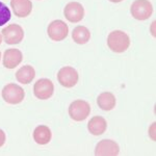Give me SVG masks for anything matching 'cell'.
Listing matches in <instances>:
<instances>
[{
    "mask_svg": "<svg viewBox=\"0 0 156 156\" xmlns=\"http://www.w3.org/2000/svg\"><path fill=\"white\" fill-rule=\"evenodd\" d=\"M108 48L115 53H123L129 48L130 37L126 32L122 30H114L108 34L107 37Z\"/></svg>",
    "mask_w": 156,
    "mask_h": 156,
    "instance_id": "obj_1",
    "label": "cell"
},
{
    "mask_svg": "<svg viewBox=\"0 0 156 156\" xmlns=\"http://www.w3.org/2000/svg\"><path fill=\"white\" fill-rule=\"evenodd\" d=\"M2 98L9 104H19L24 100L25 92L20 85L15 83H9L2 90Z\"/></svg>",
    "mask_w": 156,
    "mask_h": 156,
    "instance_id": "obj_2",
    "label": "cell"
},
{
    "mask_svg": "<svg viewBox=\"0 0 156 156\" xmlns=\"http://www.w3.org/2000/svg\"><path fill=\"white\" fill-rule=\"evenodd\" d=\"M130 12L134 19L144 21L151 17L153 12V6L149 0H135L131 4Z\"/></svg>",
    "mask_w": 156,
    "mask_h": 156,
    "instance_id": "obj_3",
    "label": "cell"
},
{
    "mask_svg": "<svg viewBox=\"0 0 156 156\" xmlns=\"http://www.w3.org/2000/svg\"><path fill=\"white\" fill-rule=\"evenodd\" d=\"M90 112V104L84 100H75L69 106V115L72 120L81 122L89 117Z\"/></svg>",
    "mask_w": 156,
    "mask_h": 156,
    "instance_id": "obj_4",
    "label": "cell"
},
{
    "mask_svg": "<svg viewBox=\"0 0 156 156\" xmlns=\"http://www.w3.org/2000/svg\"><path fill=\"white\" fill-rule=\"evenodd\" d=\"M47 34L52 41L60 42L65 40L69 34V27L62 20H54L48 25Z\"/></svg>",
    "mask_w": 156,
    "mask_h": 156,
    "instance_id": "obj_5",
    "label": "cell"
},
{
    "mask_svg": "<svg viewBox=\"0 0 156 156\" xmlns=\"http://www.w3.org/2000/svg\"><path fill=\"white\" fill-rule=\"evenodd\" d=\"M4 42L9 45H16L22 42L24 37V30L18 24H11L2 29Z\"/></svg>",
    "mask_w": 156,
    "mask_h": 156,
    "instance_id": "obj_6",
    "label": "cell"
},
{
    "mask_svg": "<svg viewBox=\"0 0 156 156\" xmlns=\"http://www.w3.org/2000/svg\"><path fill=\"white\" fill-rule=\"evenodd\" d=\"M53 92L54 85L51 80L47 78L39 79L34 85V94L40 100H47L51 98Z\"/></svg>",
    "mask_w": 156,
    "mask_h": 156,
    "instance_id": "obj_7",
    "label": "cell"
},
{
    "mask_svg": "<svg viewBox=\"0 0 156 156\" xmlns=\"http://www.w3.org/2000/svg\"><path fill=\"white\" fill-rule=\"evenodd\" d=\"M79 75L78 72L72 67H62L57 74V80L62 87H73L77 84Z\"/></svg>",
    "mask_w": 156,
    "mask_h": 156,
    "instance_id": "obj_8",
    "label": "cell"
},
{
    "mask_svg": "<svg viewBox=\"0 0 156 156\" xmlns=\"http://www.w3.org/2000/svg\"><path fill=\"white\" fill-rule=\"evenodd\" d=\"M64 15L68 21L72 23L80 22L84 17V9L79 2H69L64 9Z\"/></svg>",
    "mask_w": 156,
    "mask_h": 156,
    "instance_id": "obj_9",
    "label": "cell"
},
{
    "mask_svg": "<svg viewBox=\"0 0 156 156\" xmlns=\"http://www.w3.org/2000/svg\"><path fill=\"white\" fill-rule=\"evenodd\" d=\"M120 153V147L112 140H102L95 149V154L98 156H115Z\"/></svg>",
    "mask_w": 156,
    "mask_h": 156,
    "instance_id": "obj_10",
    "label": "cell"
},
{
    "mask_svg": "<svg viewBox=\"0 0 156 156\" xmlns=\"http://www.w3.org/2000/svg\"><path fill=\"white\" fill-rule=\"evenodd\" d=\"M11 6L14 14L19 18L29 16L32 11V3L30 0H11Z\"/></svg>",
    "mask_w": 156,
    "mask_h": 156,
    "instance_id": "obj_11",
    "label": "cell"
},
{
    "mask_svg": "<svg viewBox=\"0 0 156 156\" xmlns=\"http://www.w3.org/2000/svg\"><path fill=\"white\" fill-rule=\"evenodd\" d=\"M23 59L22 52L18 49H9L4 52L3 55V66L6 69H14Z\"/></svg>",
    "mask_w": 156,
    "mask_h": 156,
    "instance_id": "obj_12",
    "label": "cell"
},
{
    "mask_svg": "<svg viewBox=\"0 0 156 156\" xmlns=\"http://www.w3.org/2000/svg\"><path fill=\"white\" fill-rule=\"evenodd\" d=\"M107 128V122L104 118L100 117V115H96L93 117L92 119L89 121L87 124V129H89L90 133L93 135H101L105 132Z\"/></svg>",
    "mask_w": 156,
    "mask_h": 156,
    "instance_id": "obj_13",
    "label": "cell"
},
{
    "mask_svg": "<svg viewBox=\"0 0 156 156\" xmlns=\"http://www.w3.org/2000/svg\"><path fill=\"white\" fill-rule=\"evenodd\" d=\"M51 130L46 125H39L34 131V140L39 145H47L51 140Z\"/></svg>",
    "mask_w": 156,
    "mask_h": 156,
    "instance_id": "obj_14",
    "label": "cell"
},
{
    "mask_svg": "<svg viewBox=\"0 0 156 156\" xmlns=\"http://www.w3.org/2000/svg\"><path fill=\"white\" fill-rule=\"evenodd\" d=\"M97 104L101 109L109 112V110L114 109L115 104H117V100L112 93L104 92L100 94L97 98Z\"/></svg>",
    "mask_w": 156,
    "mask_h": 156,
    "instance_id": "obj_15",
    "label": "cell"
},
{
    "mask_svg": "<svg viewBox=\"0 0 156 156\" xmlns=\"http://www.w3.org/2000/svg\"><path fill=\"white\" fill-rule=\"evenodd\" d=\"M36 77V71H34V67L29 66H24L21 67L16 73V78L20 83L23 84H28L34 80V78Z\"/></svg>",
    "mask_w": 156,
    "mask_h": 156,
    "instance_id": "obj_16",
    "label": "cell"
},
{
    "mask_svg": "<svg viewBox=\"0 0 156 156\" xmlns=\"http://www.w3.org/2000/svg\"><path fill=\"white\" fill-rule=\"evenodd\" d=\"M72 39L79 45L87 44L90 39V31L85 26H77L72 31Z\"/></svg>",
    "mask_w": 156,
    "mask_h": 156,
    "instance_id": "obj_17",
    "label": "cell"
},
{
    "mask_svg": "<svg viewBox=\"0 0 156 156\" xmlns=\"http://www.w3.org/2000/svg\"><path fill=\"white\" fill-rule=\"evenodd\" d=\"M12 14L9 9L7 7L3 2L0 1V26L6 24L11 20Z\"/></svg>",
    "mask_w": 156,
    "mask_h": 156,
    "instance_id": "obj_18",
    "label": "cell"
},
{
    "mask_svg": "<svg viewBox=\"0 0 156 156\" xmlns=\"http://www.w3.org/2000/svg\"><path fill=\"white\" fill-rule=\"evenodd\" d=\"M4 143H5V133L2 129H0V147H2Z\"/></svg>",
    "mask_w": 156,
    "mask_h": 156,
    "instance_id": "obj_19",
    "label": "cell"
},
{
    "mask_svg": "<svg viewBox=\"0 0 156 156\" xmlns=\"http://www.w3.org/2000/svg\"><path fill=\"white\" fill-rule=\"evenodd\" d=\"M155 123H153L152 124V126H151V128L149 129V134L151 135V137H152V140H155Z\"/></svg>",
    "mask_w": 156,
    "mask_h": 156,
    "instance_id": "obj_20",
    "label": "cell"
},
{
    "mask_svg": "<svg viewBox=\"0 0 156 156\" xmlns=\"http://www.w3.org/2000/svg\"><path fill=\"white\" fill-rule=\"evenodd\" d=\"M154 26H155V22L152 23V36L155 37V31H154Z\"/></svg>",
    "mask_w": 156,
    "mask_h": 156,
    "instance_id": "obj_21",
    "label": "cell"
},
{
    "mask_svg": "<svg viewBox=\"0 0 156 156\" xmlns=\"http://www.w3.org/2000/svg\"><path fill=\"white\" fill-rule=\"evenodd\" d=\"M110 2H114V3H119V2L123 1V0H109Z\"/></svg>",
    "mask_w": 156,
    "mask_h": 156,
    "instance_id": "obj_22",
    "label": "cell"
},
{
    "mask_svg": "<svg viewBox=\"0 0 156 156\" xmlns=\"http://www.w3.org/2000/svg\"><path fill=\"white\" fill-rule=\"evenodd\" d=\"M2 43V37H1V34H0V44Z\"/></svg>",
    "mask_w": 156,
    "mask_h": 156,
    "instance_id": "obj_23",
    "label": "cell"
},
{
    "mask_svg": "<svg viewBox=\"0 0 156 156\" xmlns=\"http://www.w3.org/2000/svg\"><path fill=\"white\" fill-rule=\"evenodd\" d=\"M0 58H1V53H0Z\"/></svg>",
    "mask_w": 156,
    "mask_h": 156,
    "instance_id": "obj_24",
    "label": "cell"
}]
</instances>
